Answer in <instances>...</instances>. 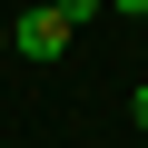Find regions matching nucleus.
<instances>
[{
    "instance_id": "5",
    "label": "nucleus",
    "mask_w": 148,
    "mask_h": 148,
    "mask_svg": "<svg viewBox=\"0 0 148 148\" xmlns=\"http://www.w3.org/2000/svg\"><path fill=\"white\" fill-rule=\"evenodd\" d=\"M0 49H10V30H0Z\"/></svg>"
},
{
    "instance_id": "3",
    "label": "nucleus",
    "mask_w": 148,
    "mask_h": 148,
    "mask_svg": "<svg viewBox=\"0 0 148 148\" xmlns=\"http://www.w3.org/2000/svg\"><path fill=\"white\" fill-rule=\"evenodd\" d=\"M128 109H138V128H148V79H138V89H128Z\"/></svg>"
},
{
    "instance_id": "2",
    "label": "nucleus",
    "mask_w": 148,
    "mask_h": 148,
    "mask_svg": "<svg viewBox=\"0 0 148 148\" xmlns=\"http://www.w3.org/2000/svg\"><path fill=\"white\" fill-rule=\"evenodd\" d=\"M99 10H119V20H148V0H99Z\"/></svg>"
},
{
    "instance_id": "1",
    "label": "nucleus",
    "mask_w": 148,
    "mask_h": 148,
    "mask_svg": "<svg viewBox=\"0 0 148 148\" xmlns=\"http://www.w3.org/2000/svg\"><path fill=\"white\" fill-rule=\"evenodd\" d=\"M69 40H79V30H69L59 10H20V20H10V49H20V59H59Z\"/></svg>"
},
{
    "instance_id": "4",
    "label": "nucleus",
    "mask_w": 148,
    "mask_h": 148,
    "mask_svg": "<svg viewBox=\"0 0 148 148\" xmlns=\"http://www.w3.org/2000/svg\"><path fill=\"white\" fill-rule=\"evenodd\" d=\"M30 10H59V0H30Z\"/></svg>"
}]
</instances>
